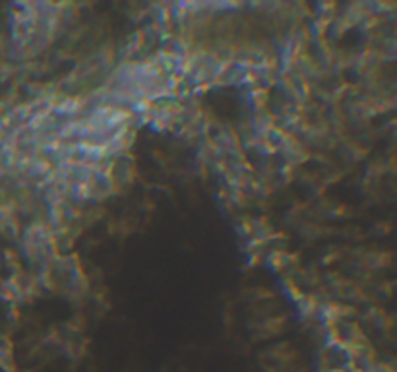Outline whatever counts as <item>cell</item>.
<instances>
[{
  "instance_id": "3",
  "label": "cell",
  "mask_w": 397,
  "mask_h": 372,
  "mask_svg": "<svg viewBox=\"0 0 397 372\" xmlns=\"http://www.w3.org/2000/svg\"><path fill=\"white\" fill-rule=\"evenodd\" d=\"M296 372H310L308 369H303V371H296Z\"/></svg>"
},
{
  "instance_id": "1",
  "label": "cell",
  "mask_w": 397,
  "mask_h": 372,
  "mask_svg": "<svg viewBox=\"0 0 397 372\" xmlns=\"http://www.w3.org/2000/svg\"><path fill=\"white\" fill-rule=\"evenodd\" d=\"M298 353L289 344H278L260 355V364L266 372H295Z\"/></svg>"
},
{
  "instance_id": "2",
  "label": "cell",
  "mask_w": 397,
  "mask_h": 372,
  "mask_svg": "<svg viewBox=\"0 0 397 372\" xmlns=\"http://www.w3.org/2000/svg\"><path fill=\"white\" fill-rule=\"evenodd\" d=\"M260 337L262 339H271L279 335L283 330H285V316H276V318H268L264 324H260Z\"/></svg>"
}]
</instances>
